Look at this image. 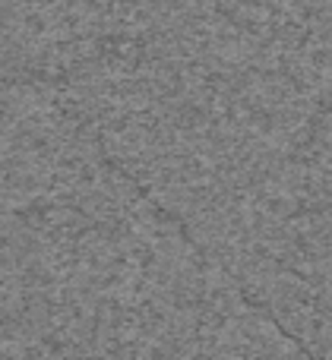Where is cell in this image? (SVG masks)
I'll use <instances>...</instances> for the list:
<instances>
[{
    "mask_svg": "<svg viewBox=\"0 0 332 360\" xmlns=\"http://www.w3.org/2000/svg\"><path fill=\"white\" fill-rule=\"evenodd\" d=\"M329 70H332V60H329Z\"/></svg>",
    "mask_w": 332,
    "mask_h": 360,
    "instance_id": "1",
    "label": "cell"
}]
</instances>
